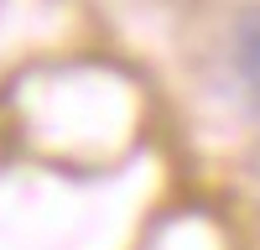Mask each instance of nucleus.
Returning a JSON list of instances; mask_svg holds the SVG:
<instances>
[{
  "mask_svg": "<svg viewBox=\"0 0 260 250\" xmlns=\"http://www.w3.org/2000/svg\"><path fill=\"white\" fill-rule=\"evenodd\" d=\"M229 52H234L240 78L250 89H260V0L240 6V16H234V26H229Z\"/></svg>",
  "mask_w": 260,
  "mask_h": 250,
  "instance_id": "obj_1",
  "label": "nucleus"
}]
</instances>
